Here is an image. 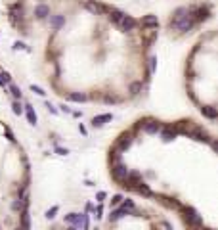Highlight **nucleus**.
Wrapping results in <instances>:
<instances>
[{
    "label": "nucleus",
    "mask_w": 218,
    "mask_h": 230,
    "mask_svg": "<svg viewBox=\"0 0 218 230\" xmlns=\"http://www.w3.org/2000/svg\"><path fill=\"white\" fill-rule=\"evenodd\" d=\"M142 127H144L145 133H149V134H157L159 130H161V123L159 121H153V119H151V121H144Z\"/></svg>",
    "instance_id": "obj_6"
},
{
    "label": "nucleus",
    "mask_w": 218,
    "mask_h": 230,
    "mask_svg": "<svg viewBox=\"0 0 218 230\" xmlns=\"http://www.w3.org/2000/svg\"><path fill=\"white\" fill-rule=\"evenodd\" d=\"M132 190H136L138 194H142V196H147V198H149V196H153V192H151V190H149V186H147V184H144L142 180H140V182H138V184L134 186V188H132Z\"/></svg>",
    "instance_id": "obj_13"
},
{
    "label": "nucleus",
    "mask_w": 218,
    "mask_h": 230,
    "mask_svg": "<svg viewBox=\"0 0 218 230\" xmlns=\"http://www.w3.org/2000/svg\"><path fill=\"white\" fill-rule=\"evenodd\" d=\"M65 223L71 224V226H75V228H88V226H90L88 215H84V213H69V215L65 217Z\"/></svg>",
    "instance_id": "obj_1"
},
{
    "label": "nucleus",
    "mask_w": 218,
    "mask_h": 230,
    "mask_svg": "<svg viewBox=\"0 0 218 230\" xmlns=\"http://www.w3.org/2000/svg\"><path fill=\"white\" fill-rule=\"evenodd\" d=\"M180 211H184V219H186V223L189 226H201V219L197 217V213H195L193 209H189V207H182Z\"/></svg>",
    "instance_id": "obj_3"
},
{
    "label": "nucleus",
    "mask_w": 218,
    "mask_h": 230,
    "mask_svg": "<svg viewBox=\"0 0 218 230\" xmlns=\"http://www.w3.org/2000/svg\"><path fill=\"white\" fill-rule=\"evenodd\" d=\"M130 144H132V134H130V133H124V134H121L119 140H117V150H119V151H124Z\"/></svg>",
    "instance_id": "obj_5"
},
{
    "label": "nucleus",
    "mask_w": 218,
    "mask_h": 230,
    "mask_svg": "<svg viewBox=\"0 0 218 230\" xmlns=\"http://www.w3.org/2000/svg\"><path fill=\"white\" fill-rule=\"evenodd\" d=\"M111 174H113V178L117 182H121L126 174H128V167H126L124 163H121V161H115L113 167H111Z\"/></svg>",
    "instance_id": "obj_2"
},
{
    "label": "nucleus",
    "mask_w": 218,
    "mask_h": 230,
    "mask_svg": "<svg viewBox=\"0 0 218 230\" xmlns=\"http://www.w3.org/2000/svg\"><path fill=\"white\" fill-rule=\"evenodd\" d=\"M142 88H144V84H142V83H132V84H130V94H132V96L140 94Z\"/></svg>",
    "instance_id": "obj_22"
},
{
    "label": "nucleus",
    "mask_w": 218,
    "mask_h": 230,
    "mask_svg": "<svg viewBox=\"0 0 218 230\" xmlns=\"http://www.w3.org/2000/svg\"><path fill=\"white\" fill-rule=\"evenodd\" d=\"M86 8L90 10V12H94V14H107V12H109V8H107V6L98 4V2H88Z\"/></svg>",
    "instance_id": "obj_10"
},
{
    "label": "nucleus",
    "mask_w": 218,
    "mask_h": 230,
    "mask_svg": "<svg viewBox=\"0 0 218 230\" xmlns=\"http://www.w3.org/2000/svg\"><path fill=\"white\" fill-rule=\"evenodd\" d=\"M201 113H203L205 117H209V119H216V109H214L212 106H205V107H201Z\"/></svg>",
    "instance_id": "obj_16"
},
{
    "label": "nucleus",
    "mask_w": 218,
    "mask_h": 230,
    "mask_svg": "<svg viewBox=\"0 0 218 230\" xmlns=\"http://www.w3.org/2000/svg\"><path fill=\"white\" fill-rule=\"evenodd\" d=\"M157 198L161 200V201H163L167 207H172V209H182V203L178 201V200H174V198H168V196H157Z\"/></svg>",
    "instance_id": "obj_8"
},
{
    "label": "nucleus",
    "mask_w": 218,
    "mask_h": 230,
    "mask_svg": "<svg viewBox=\"0 0 218 230\" xmlns=\"http://www.w3.org/2000/svg\"><path fill=\"white\" fill-rule=\"evenodd\" d=\"M14 46H16L17 50H19V48H25V44H23V42H16V44H14Z\"/></svg>",
    "instance_id": "obj_34"
},
{
    "label": "nucleus",
    "mask_w": 218,
    "mask_h": 230,
    "mask_svg": "<svg viewBox=\"0 0 218 230\" xmlns=\"http://www.w3.org/2000/svg\"><path fill=\"white\" fill-rule=\"evenodd\" d=\"M34 16H37L38 19L48 17V16H50V6H46V4H38L37 8H34Z\"/></svg>",
    "instance_id": "obj_11"
},
{
    "label": "nucleus",
    "mask_w": 218,
    "mask_h": 230,
    "mask_svg": "<svg viewBox=\"0 0 218 230\" xmlns=\"http://www.w3.org/2000/svg\"><path fill=\"white\" fill-rule=\"evenodd\" d=\"M57 211H60V207H57V205H54L52 209H48V211H46V219H54Z\"/></svg>",
    "instance_id": "obj_24"
},
{
    "label": "nucleus",
    "mask_w": 218,
    "mask_h": 230,
    "mask_svg": "<svg viewBox=\"0 0 218 230\" xmlns=\"http://www.w3.org/2000/svg\"><path fill=\"white\" fill-rule=\"evenodd\" d=\"M25 111H27V119H29V123L31 125H37V113H34V109H33V106H25Z\"/></svg>",
    "instance_id": "obj_15"
},
{
    "label": "nucleus",
    "mask_w": 218,
    "mask_h": 230,
    "mask_svg": "<svg viewBox=\"0 0 218 230\" xmlns=\"http://www.w3.org/2000/svg\"><path fill=\"white\" fill-rule=\"evenodd\" d=\"M56 151L60 153V156H67V153H69V151H67V150H63V148H56Z\"/></svg>",
    "instance_id": "obj_33"
},
{
    "label": "nucleus",
    "mask_w": 218,
    "mask_h": 230,
    "mask_svg": "<svg viewBox=\"0 0 218 230\" xmlns=\"http://www.w3.org/2000/svg\"><path fill=\"white\" fill-rule=\"evenodd\" d=\"M10 90H11V94H14V98H16V100H19V98H21V90L17 88L16 84H10Z\"/></svg>",
    "instance_id": "obj_23"
},
{
    "label": "nucleus",
    "mask_w": 218,
    "mask_h": 230,
    "mask_svg": "<svg viewBox=\"0 0 218 230\" xmlns=\"http://www.w3.org/2000/svg\"><path fill=\"white\" fill-rule=\"evenodd\" d=\"M67 100H71V102H86L88 96L86 94H78V92H71V94H67Z\"/></svg>",
    "instance_id": "obj_14"
},
{
    "label": "nucleus",
    "mask_w": 218,
    "mask_h": 230,
    "mask_svg": "<svg viewBox=\"0 0 218 230\" xmlns=\"http://www.w3.org/2000/svg\"><path fill=\"white\" fill-rule=\"evenodd\" d=\"M6 136H8V140H10V142H16V138H14V133H11L10 129H6Z\"/></svg>",
    "instance_id": "obj_31"
},
{
    "label": "nucleus",
    "mask_w": 218,
    "mask_h": 230,
    "mask_svg": "<svg viewBox=\"0 0 218 230\" xmlns=\"http://www.w3.org/2000/svg\"><path fill=\"white\" fill-rule=\"evenodd\" d=\"M105 102L107 104H115V102H119V100H117V98H113V96H105Z\"/></svg>",
    "instance_id": "obj_32"
},
{
    "label": "nucleus",
    "mask_w": 218,
    "mask_h": 230,
    "mask_svg": "<svg viewBox=\"0 0 218 230\" xmlns=\"http://www.w3.org/2000/svg\"><path fill=\"white\" fill-rule=\"evenodd\" d=\"M122 203V207H126V209H128V211H134V203L130 201V200H126V201H121Z\"/></svg>",
    "instance_id": "obj_27"
},
{
    "label": "nucleus",
    "mask_w": 218,
    "mask_h": 230,
    "mask_svg": "<svg viewBox=\"0 0 218 230\" xmlns=\"http://www.w3.org/2000/svg\"><path fill=\"white\" fill-rule=\"evenodd\" d=\"M140 25L142 27H147V29H157L159 27V19H157V16H145V17H142V21H140Z\"/></svg>",
    "instance_id": "obj_7"
},
{
    "label": "nucleus",
    "mask_w": 218,
    "mask_h": 230,
    "mask_svg": "<svg viewBox=\"0 0 218 230\" xmlns=\"http://www.w3.org/2000/svg\"><path fill=\"white\" fill-rule=\"evenodd\" d=\"M121 201H122V196H121V194H117V196H113V200H111V203H113V205H119Z\"/></svg>",
    "instance_id": "obj_28"
},
{
    "label": "nucleus",
    "mask_w": 218,
    "mask_h": 230,
    "mask_svg": "<svg viewBox=\"0 0 218 230\" xmlns=\"http://www.w3.org/2000/svg\"><path fill=\"white\" fill-rule=\"evenodd\" d=\"M124 14L122 12H119V10H109V17H111V21H113V23H119V21H121V17H122Z\"/></svg>",
    "instance_id": "obj_21"
},
{
    "label": "nucleus",
    "mask_w": 218,
    "mask_h": 230,
    "mask_svg": "<svg viewBox=\"0 0 218 230\" xmlns=\"http://www.w3.org/2000/svg\"><path fill=\"white\" fill-rule=\"evenodd\" d=\"M130 211L126 209V207H119V209H113L111 211V215H109V221L111 223H115V221H119V219H122V217H126Z\"/></svg>",
    "instance_id": "obj_9"
},
{
    "label": "nucleus",
    "mask_w": 218,
    "mask_h": 230,
    "mask_svg": "<svg viewBox=\"0 0 218 230\" xmlns=\"http://www.w3.org/2000/svg\"><path fill=\"white\" fill-rule=\"evenodd\" d=\"M105 198H107V194H105V192H98V196H96V200H98L100 203H101L103 200H105Z\"/></svg>",
    "instance_id": "obj_29"
},
{
    "label": "nucleus",
    "mask_w": 218,
    "mask_h": 230,
    "mask_svg": "<svg viewBox=\"0 0 218 230\" xmlns=\"http://www.w3.org/2000/svg\"><path fill=\"white\" fill-rule=\"evenodd\" d=\"M111 119H113L111 113H103V115H98V117L92 119V125H94V127H101V125H105L107 121H111Z\"/></svg>",
    "instance_id": "obj_12"
},
{
    "label": "nucleus",
    "mask_w": 218,
    "mask_h": 230,
    "mask_svg": "<svg viewBox=\"0 0 218 230\" xmlns=\"http://www.w3.org/2000/svg\"><path fill=\"white\" fill-rule=\"evenodd\" d=\"M11 107H14V113H16V115H21V113H23V106H21L19 102H14V106H11Z\"/></svg>",
    "instance_id": "obj_25"
},
{
    "label": "nucleus",
    "mask_w": 218,
    "mask_h": 230,
    "mask_svg": "<svg viewBox=\"0 0 218 230\" xmlns=\"http://www.w3.org/2000/svg\"><path fill=\"white\" fill-rule=\"evenodd\" d=\"M122 31H132L136 25H138V21L134 19V17H130V16H122L121 17V21H119V23H117Z\"/></svg>",
    "instance_id": "obj_4"
},
{
    "label": "nucleus",
    "mask_w": 218,
    "mask_h": 230,
    "mask_svg": "<svg viewBox=\"0 0 218 230\" xmlns=\"http://www.w3.org/2000/svg\"><path fill=\"white\" fill-rule=\"evenodd\" d=\"M186 16H188V8H184V6H182V8H178L176 12H174V16H172V19H170V21H178V19L186 17Z\"/></svg>",
    "instance_id": "obj_19"
},
{
    "label": "nucleus",
    "mask_w": 218,
    "mask_h": 230,
    "mask_svg": "<svg viewBox=\"0 0 218 230\" xmlns=\"http://www.w3.org/2000/svg\"><path fill=\"white\" fill-rule=\"evenodd\" d=\"M155 65H157V58H151V60H149V71H153Z\"/></svg>",
    "instance_id": "obj_30"
},
{
    "label": "nucleus",
    "mask_w": 218,
    "mask_h": 230,
    "mask_svg": "<svg viewBox=\"0 0 218 230\" xmlns=\"http://www.w3.org/2000/svg\"><path fill=\"white\" fill-rule=\"evenodd\" d=\"M174 136H176V130L172 129V127H167V129L163 130V140H165V142H170Z\"/></svg>",
    "instance_id": "obj_18"
},
{
    "label": "nucleus",
    "mask_w": 218,
    "mask_h": 230,
    "mask_svg": "<svg viewBox=\"0 0 218 230\" xmlns=\"http://www.w3.org/2000/svg\"><path fill=\"white\" fill-rule=\"evenodd\" d=\"M63 23H65V17H63V16H54V17L50 19V25H52L54 29H60Z\"/></svg>",
    "instance_id": "obj_17"
},
{
    "label": "nucleus",
    "mask_w": 218,
    "mask_h": 230,
    "mask_svg": "<svg viewBox=\"0 0 218 230\" xmlns=\"http://www.w3.org/2000/svg\"><path fill=\"white\" fill-rule=\"evenodd\" d=\"M193 136H195V140H199V142H209V136H207L201 129H193V133H191Z\"/></svg>",
    "instance_id": "obj_20"
},
{
    "label": "nucleus",
    "mask_w": 218,
    "mask_h": 230,
    "mask_svg": "<svg viewBox=\"0 0 218 230\" xmlns=\"http://www.w3.org/2000/svg\"><path fill=\"white\" fill-rule=\"evenodd\" d=\"M31 90H33V92H34V94H38V96H44V94H46V92H44V90H42V88H40V86H34V84H33V86H31Z\"/></svg>",
    "instance_id": "obj_26"
}]
</instances>
